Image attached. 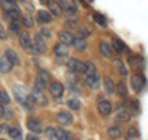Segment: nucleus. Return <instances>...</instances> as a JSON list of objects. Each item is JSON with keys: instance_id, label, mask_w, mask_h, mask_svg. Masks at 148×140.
<instances>
[{"instance_id": "nucleus-47", "label": "nucleus", "mask_w": 148, "mask_h": 140, "mask_svg": "<svg viewBox=\"0 0 148 140\" xmlns=\"http://www.w3.org/2000/svg\"><path fill=\"white\" fill-rule=\"evenodd\" d=\"M41 34H42L43 36H51V32H49V30L48 29H41Z\"/></svg>"}, {"instance_id": "nucleus-19", "label": "nucleus", "mask_w": 148, "mask_h": 140, "mask_svg": "<svg viewBox=\"0 0 148 140\" xmlns=\"http://www.w3.org/2000/svg\"><path fill=\"white\" fill-rule=\"evenodd\" d=\"M112 49L108 42H100L99 45V50H100V53L104 56V57H111L112 56Z\"/></svg>"}, {"instance_id": "nucleus-12", "label": "nucleus", "mask_w": 148, "mask_h": 140, "mask_svg": "<svg viewBox=\"0 0 148 140\" xmlns=\"http://www.w3.org/2000/svg\"><path fill=\"white\" fill-rule=\"evenodd\" d=\"M47 5H48V10L52 12L54 16H61L62 10H63L62 6H61V4L57 3V1H54V0H48Z\"/></svg>"}, {"instance_id": "nucleus-37", "label": "nucleus", "mask_w": 148, "mask_h": 140, "mask_svg": "<svg viewBox=\"0 0 148 140\" xmlns=\"http://www.w3.org/2000/svg\"><path fill=\"white\" fill-rule=\"evenodd\" d=\"M68 107L71 109H73V110H79L82 104H80L79 99H75V98H73V99H69L68 100Z\"/></svg>"}, {"instance_id": "nucleus-44", "label": "nucleus", "mask_w": 148, "mask_h": 140, "mask_svg": "<svg viewBox=\"0 0 148 140\" xmlns=\"http://www.w3.org/2000/svg\"><path fill=\"white\" fill-rule=\"evenodd\" d=\"M40 77H42L43 79H46V81H48L49 79V74L47 71H43V69H41L40 71Z\"/></svg>"}, {"instance_id": "nucleus-2", "label": "nucleus", "mask_w": 148, "mask_h": 140, "mask_svg": "<svg viewBox=\"0 0 148 140\" xmlns=\"http://www.w3.org/2000/svg\"><path fill=\"white\" fill-rule=\"evenodd\" d=\"M12 92H14V96H15V99L21 104L30 97L29 92H27V89L24 86H15L12 88Z\"/></svg>"}, {"instance_id": "nucleus-9", "label": "nucleus", "mask_w": 148, "mask_h": 140, "mask_svg": "<svg viewBox=\"0 0 148 140\" xmlns=\"http://www.w3.org/2000/svg\"><path fill=\"white\" fill-rule=\"evenodd\" d=\"M63 91H64V88L62 86V83L53 82V83H51V85H49V92H51V94H52L54 98L62 97Z\"/></svg>"}, {"instance_id": "nucleus-26", "label": "nucleus", "mask_w": 148, "mask_h": 140, "mask_svg": "<svg viewBox=\"0 0 148 140\" xmlns=\"http://www.w3.org/2000/svg\"><path fill=\"white\" fill-rule=\"evenodd\" d=\"M9 31H10L11 35H21V25L18 24V21H12L10 25H9Z\"/></svg>"}, {"instance_id": "nucleus-40", "label": "nucleus", "mask_w": 148, "mask_h": 140, "mask_svg": "<svg viewBox=\"0 0 148 140\" xmlns=\"http://www.w3.org/2000/svg\"><path fill=\"white\" fill-rule=\"evenodd\" d=\"M22 22H24V25L26 27H31L32 25H34V20H32V17L30 15H27V14H25V15L22 16Z\"/></svg>"}, {"instance_id": "nucleus-30", "label": "nucleus", "mask_w": 148, "mask_h": 140, "mask_svg": "<svg viewBox=\"0 0 148 140\" xmlns=\"http://www.w3.org/2000/svg\"><path fill=\"white\" fill-rule=\"evenodd\" d=\"M96 73H98V71H96L94 63L90 62V61L85 62V72H84L85 77L86 76H94V74H96Z\"/></svg>"}, {"instance_id": "nucleus-41", "label": "nucleus", "mask_w": 148, "mask_h": 140, "mask_svg": "<svg viewBox=\"0 0 148 140\" xmlns=\"http://www.w3.org/2000/svg\"><path fill=\"white\" fill-rule=\"evenodd\" d=\"M89 36V31L84 27H80V29H78V37H82V39H86V37Z\"/></svg>"}, {"instance_id": "nucleus-15", "label": "nucleus", "mask_w": 148, "mask_h": 140, "mask_svg": "<svg viewBox=\"0 0 148 140\" xmlns=\"http://www.w3.org/2000/svg\"><path fill=\"white\" fill-rule=\"evenodd\" d=\"M14 66V63H11L10 61L8 60V57L5 55L1 57V60H0V72L1 73H8L11 71V68Z\"/></svg>"}, {"instance_id": "nucleus-16", "label": "nucleus", "mask_w": 148, "mask_h": 140, "mask_svg": "<svg viewBox=\"0 0 148 140\" xmlns=\"http://www.w3.org/2000/svg\"><path fill=\"white\" fill-rule=\"evenodd\" d=\"M112 47L119 53H127L128 52L127 46L125 45L123 42H121L120 40H117V39H112Z\"/></svg>"}, {"instance_id": "nucleus-4", "label": "nucleus", "mask_w": 148, "mask_h": 140, "mask_svg": "<svg viewBox=\"0 0 148 140\" xmlns=\"http://www.w3.org/2000/svg\"><path fill=\"white\" fill-rule=\"evenodd\" d=\"M18 44H20L21 47L26 51L34 50V45H32L31 37L29 35V32H26V31H22L21 35H18Z\"/></svg>"}, {"instance_id": "nucleus-32", "label": "nucleus", "mask_w": 148, "mask_h": 140, "mask_svg": "<svg viewBox=\"0 0 148 140\" xmlns=\"http://www.w3.org/2000/svg\"><path fill=\"white\" fill-rule=\"evenodd\" d=\"M138 135H140L138 130L135 127H131V128L127 130V133H126V135H125V138H126V140H133V139L138 138Z\"/></svg>"}, {"instance_id": "nucleus-10", "label": "nucleus", "mask_w": 148, "mask_h": 140, "mask_svg": "<svg viewBox=\"0 0 148 140\" xmlns=\"http://www.w3.org/2000/svg\"><path fill=\"white\" fill-rule=\"evenodd\" d=\"M85 82H86V85L91 88V89H98L99 86H100V76H99V73L94 74V76H86L85 77Z\"/></svg>"}, {"instance_id": "nucleus-24", "label": "nucleus", "mask_w": 148, "mask_h": 140, "mask_svg": "<svg viewBox=\"0 0 148 140\" xmlns=\"http://www.w3.org/2000/svg\"><path fill=\"white\" fill-rule=\"evenodd\" d=\"M5 14H6V16H9L14 21H17L18 17H20V12H18V9L16 6H12V8L6 9Z\"/></svg>"}, {"instance_id": "nucleus-25", "label": "nucleus", "mask_w": 148, "mask_h": 140, "mask_svg": "<svg viewBox=\"0 0 148 140\" xmlns=\"http://www.w3.org/2000/svg\"><path fill=\"white\" fill-rule=\"evenodd\" d=\"M128 108H130V110H131V113L133 115H138V114H140V103H138V100L136 99V98H132V99L130 100Z\"/></svg>"}, {"instance_id": "nucleus-14", "label": "nucleus", "mask_w": 148, "mask_h": 140, "mask_svg": "<svg viewBox=\"0 0 148 140\" xmlns=\"http://www.w3.org/2000/svg\"><path fill=\"white\" fill-rule=\"evenodd\" d=\"M37 21L40 22V24H48V22L52 21V15L48 12V11H46V10H38L37 11Z\"/></svg>"}, {"instance_id": "nucleus-3", "label": "nucleus", "mask_w": 148, "mask_h": 140, "mask_svg": "<svg viewBox=\"0 0 148 140\" xmlns=\"http://www.w3.org/2000/svg\"><path fill=\"white\" fill-rule=\"evenodd\" d=\"M145 83H146V78L141 73H135L131 77V86L135 92H140L143 88V86H145Z\"/></svg>"}, {"instance_id": "nucleus-36", "label": "nucleus", "mask_w": 148, "mask_h": 140, "mask_svg": "<svg viewBox=\"0 0 148 140\" xmlns=\"http://www.w3.org/2000/svg\"><path fill=\"white\" fill-rule=\"evenodd\" d=\"M9 135H10V138L15 139V140H20L21 139V130L14 127L11 129H9Z\"/></svg>"}, {"instance_id": "nucleus-22", "label": "nucleus", "mask_w": 148, "mask_h": 140, "mask_svg": "<svg viewBox=\"0 0 148 140\" xmlns=\"http://www.w3.org/2000/svg\"><path fill=\"white\" fill-rule=\"evenodd\" d=\"M5 56H6L8 60H9V61H10L11 63H14V64H18V63H20V58H18V55H17L14 50H11V49L6 50V51H5Z\"/></svg>"}, {"instance_id": "nucleus-11", "label": "nucleus", "mask_w": 148, "mask_h": 140, "mask_svg": "<svg viewBox=\"0 0 148 140\" xmlns=\"http://www.w3.org/2000/svg\"><path fill=\"white\" fill-rule=\"evenodd\" d=\"M98 110L101 115H109L111 113V110H112V105L108 100H101L98 104Z\"/></svg>"}, {"instance_id": "nucleus-6", "label": "nucleus", "mask_w": 148, "mask_h": 140, "mask_svg": "<svg viewBox=\"0 0 148 140\" xmlns=\"http://www.w3.org/2000/svg\"><path fill=\"white\" fill-rule=\"evenodd\" d=\"M34 50L38 53H43L47 50V46L45 44V36L38 32V34L35 35V42H34Z\"/></svg>"}, {"instance_id": "nucleus-48", "label": "nucleus", "mask_w": 148, "mask_h": 140, "mask_svg": "<svg viewBox=\"0 0 148 140\" xmlns=\"http://www.w3.org/2000/svg\"><path fill=\"white\" fill-rule=\"evenodd\" d=\"M8 129H9V128H8V125H5V124H1V133H4V132H9Z\"/></svg>"}, {"instance_id": "nucleus-33", "label": "nucleus", "mask_w": 148, "mask_h": 140, "mask_svg": "<svg viewBox=\"0 0 148 140\" xmlns=\"http://www.w3.org/2000/svg\"><path fill=\"white\" fill-rule=\"evenodd\" d=\"M130 64H131V67H141L143 64V58L140 57V56H135V57H130Z\"/></svg>"}, {"instance_id": "nucleus-1", "label": "nucleus", "mask_w": 148, "mask_h": 140, "mask_svg": "<svg viewBox=\"0 0 148 140\" xmlns=\"http://www.w3.org/2000/svg\"><path fill=\"white\" fill-rule=\"evenodd\" d=\"M31 97H32V100H34V103L40 105V107H45L47 105L48 100H47V97L45 96L43 91L38 89V88H34V89L31 91Z\"/></svg>"}, {"instance_id": "nucleus-7", "label": "nucleus", "mask_w": 148, "mask_h": 140, "mask_svg": "<svg viewBox=\"0 0 148 140\" xmlns=\"http://www.w3.org/2000/svg\"><path fill=\"white\" fill-rule=\"evenodd\" d=\"M67 66L72 72H85V63L80 62L79 60H77L74 57L68 60Z\"/></svg>"}, {"instance_id": "nucleus-42", "label": "nucleus", "mask_w": 148, "mask_h": 140, "mask_svg": "<svg viewBox=\"0 0 148 140\" xmlns=\"http://www.w3.org/2000/svg\"><path fill=\"white\" fill-rule=\"evenodd\" d=\"M45 134H46V137H48V138H56V128L48 127L45 130Z\"/></svg>"}, {"instance_id": "nucleus-39", "label": "nucleus", "mask_w": 148, "mask_h": 140, "mask_svg": "<svg viewBox=\"0 0 148 140\" xmlns=\"http://www.w3.org/2000/svg\"><path fill=\"white\" fill-rule=\"evenodd\" d=\"M0 103H1V105H5V104L10 103V98H9L8 93L4 89L0 91Z\"/></svg>"}, {"instance_id": "nucleus-23", "label": "nucleus", "mask_w": 148, "mask_h": 140, "mask_svg": "<svg viewBox=\"0 0 148 140\" xmlns=\"http://www.w3.org/2000/svg\"><path fill=\"white\" fill-rule=\"evenodd\" d=\"M121 134L122 132H121V127L120 125H115V127H111L108 129V135L111 139H117L121 137Z\"/></svg>"}, {"instance_id": "nucleus-38", "label": "nucleus", "mask_w": 148, "mask_h": 140, "mask_svg": "<svg viewBox=\"0 0 148 140\" xmlns=\"http://www.w3.org/2000/svg\"><path fill=\"white\" fill-rule=\"evenodd\" d=\"M92 19H94V21H95V22H98L99 25H101V26H106V20H105V17L101 15V14L95 12L94 15H92Z\"/></svg>"}, {"instance_id": "nucleus-20", "label": "nucleus", "mask_w": 148, "mask_h": 140, "mask_svg": "<svg viewBox=\"0 0 148 140\" xmlns=\"http://www.w3.org/2000/svg\"><path fill=\"white\" fill-rule=\"evenodd\" d=\"M53 52L57 55V56H67L68 52H69V50H68V45L66 44H58V45H56L54 46V49H53Z\"/></svg>"}, {"instance_id": "nucleus-8", "label": "nucleus", "mask_w": 148, "mask_h": 140, "mask_svg": "<svg viewBox=\"0 0 148 140\" xmlns=\"http://www.w3.org/2000/svg\"><path fill=\"white\" fill-rule=\"evenodd\" d=\"M56 119H57V122L59 124L69 125V124H72V122H73V115L69 113V112L63 110V112H59V113H57V115H56Z\"/></svg>"}, {"instance_id": "nucleus-43", "label": "nucleus", "mask_w": 148, "mask_h": 140, "mask_svg": "<svg viewBox=\"0 0 148 140\" xmlns=\"http://www.w3.org/2000/svg\"><path fill=\"white\" fill-rule=\"evenodd\" d=\"M26 140H40V138L36 135V133H30L26 135Z\"/></svg>"}, {"instance_id": "nucleus-51", "label": "nucleus", "mask_w": 148, "mask_h": 140, "mask_svg": "<svg viewBox=\"0 0 148 140\" xmlns=\"http://www.w3.org/2000/svg\"><path fill=\"white\" fill-rule=\"evenodd\" d=\"M0 140H4V139H0Z\"/></svg>"}, {"instance_id": "nucleus-50", "label": "nucleus", "mask_w": 148, "mask_h": 140, "mask_svg": "<svg viewBox=\"0 0 148 140\" xmlns=\"http://www.w3.org/2000/svg\"><path fill=\"white\" fill-rule=\"evenodd\" d=\"M74 140H79V139H74Z\"/></svg>"}, {"instance_id": "nucleus-5", "label": "nucleus", "mask_w": 148, "mask_h": 140, "mask_svg": "<svg viewBox=\"0 0 148 140\" xmlns=\"http://www.w3.org/2000/svg\"><path fill=\"white\" fill-rule=\"evenodd\" d=\"M26 127H27V129H29V130H31L32 133H36V134L43 133L42 123H41L38 119H36V118H29V119H27Z\"/></svg>"}, {"instance_id": "nucleus-28", "label": "nucleus", "mask_w": 148, "mask_h": 140, "mask_svg": "<svg viewBox=\"0 0 148 140\" xmlns=\"http://www.w3.org/2000/svg\"><path fill=\"white\" fill-rule=\"evenodd\" d=\"M116 92H117V94L121 97V98H125L127 96V86H126V83L125 82H119L117 83V86H116Z\"/></svg>"}, {"instance_id": "nucleus-18", "label": "nucleus", "mask_w": 148, "mask_h": 140, "mask_svg": "<svg viewBox=\"0 0 148 140\" xmlns=\"http://www.w3.org/2000/svg\"><path fill=\"white\" fill-rule=\"evenodd\" d=\"M58 39L61 40V42L66 44V45H71V44H73V41H74L73 35L71 34V32H68V31H61L58 34Z\"/></svg>"}, {"instance_id": "nucleus-35", "label": "nucleus", "mask_w": 148, "mask_h": 140, "mask_svg": "<svg viewBox=\"0 0 148 140\" xmlns=\"http://www.w3.org/2000/svg\"><path fill=\"white\" fill-rule=\"evenodd\" d=\"M0 113H1V118L3 119L10 120L12 118V112H11V109L5 108V105H1V108H0Z\"/></svg>"}, {"instance_id": "nucleus-34", "label": "nucleus", "mask_w": 148, "mask_h": 140, "mask_svg": "<svg viewBox=\"0 0 148 140\" xmlns=\"http://www.w3.org/2000/svg\"><path fill=\"white\" fill-rule=\"evenodd\" d=\"M47 82L48 81H46V79H43L42 77L38 76L35 81V87L38 88V89H41V91H43V89H46V87H47Z\"/></svg>"}, {"instance_id": "nucleus-13", "label": "nucleus", "mask_w": 148, "mask_h": 140, "mask_svg": "<svg viewBox=\"0 0 148 140\" xmlns=\"http://www.w3.org/2000/svg\"><path fill=\"white\" fill-rule=\"evenodd\" d=\"M59 4L64 11L67 12H74L77 11V4L74 0H59Z\"/></svg>"}, {"instance_id": "nucleus-45", "label": "nucleus", "mask_w": 148, "mask_h": 140, "mask_svg": "<svg viewBox=\"0 0 148 140\" xmlns=\"http://www.w3.org/2000/svg\"><path fill=\"white\" fill-rule=\"evenodd\" d=\"M3 1H5V4H8V5H9V8L15 6V0H3ZM5 10H6V9H5Z\"/></svg>"}, {"instance_id": "nucleus-27", "label": "nucleus", "mask_w": 148, "mask_h": 140, "mask_svg": "<svg viewBox=\"0 0 148 140\" xmlns=\"http://www.w3.org/2000/svg\"><path fill=\"white\" fill-rule=\"evenodd\" d=\"M56 139L57 140H71V134L63 129L56 128Z\"/></svg>"}, {"instance_id": "nucleus-46", "label": "nucleus", "mask_w": 148, "mask_h": 140, "mask_svg": "<svg viewBox=\"0 0 148 140\" xmlns=\"http://www.w3.org/2000/svg\"><path fill=\"white\" fill-rule=\"evenodd\" d=\"M0 36H1V40L3 41L6 40V35H5V32H4V27L3 26H0Z\"/></svg>"}, {"instance_id": "nucleus-31", "label": "nucleus", "mask_w": 148, "mask_h": 140, "mask_svg": "<svg viewBox=\"0 0 148 140\" xmlns=\"http://www.w3.org/2000/svg\"><path fill=\"white\" fill-rule=\"evenodd\" d=\"M115 67H116V69H117V72L121 74V76H127V69H126V67H125V64H123V62L121 61V60H116L115 61Z\"/></svg>"}, {"instance_id": "nucleus-17", "label": "nucleus", "mask_w": 148, "mask_h": 140, "mask_svg": "<svg viewBox=\"0 0 148 140\" xmlns=\"http://www.w3.org/2000/svg\"><path fill=\"white\" fill-rule=\"evenodd\" d=\"M72 45L74 46V49L77 51H79V52L86 50V47H88L85 39H82V37H74V41H73Z\"/></svg>"}, {"instance_id": "nucleus-29", "label": "nucleus", "mask_w": 148, "mask_h": 140, "mask_svg": "<svg viewBox=\"0 0 148 140\" xmlns=\"http://www.w3.org/2000/svg\"><path fill=\"white\" fill-rule=\"evenodd\" d=\"M115 119H116L117 122L127 123V122H130V119H131V115L128 114V112H126V110H121V112H119V113L116 114Z\"/></svg>"}, {"instance_id": "nucleus-49", "label": "nucleus", "mask_w": 148, "mask_h": 140, "mask_svg": "<svg viewBox=\"0 0 148 140\" xmlns=\"http://www.w3.org/2000/svg\"><path fill=\"white\" fill-rule=\"evenodd\" d=\"M41 1H42V3H43V1H46V0H41Z\"/></svg>"}, {"instance_id": "nucleus-21", "label": "nucleus", "mask_w": 148, "mask_h": 140, "mask_svg": "<svg viewBox=\"0 0 148 140\" xmlns=\"http://www.w3.org/2000/svg\"><path fill=\"white\" fill-rule=\"evenodd\" d=\"M104 89L108 94H114V92L116 91L114 86V82L111 81L110 77H104Z\"/></svg>"}]
</instances>
